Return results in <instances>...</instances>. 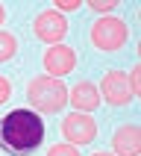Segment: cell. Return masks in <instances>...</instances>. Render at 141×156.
<instances>
[{
  "label": "cell",
  "mask_w": 141,
  "mask_h": 156,
  "mask_svg": "<svg viewBox=\"0 0 141 156\" xmlns=\"http://www.w3.org/2000/svg\"><path fill=\"white\" fill-rule=\"evenodd\" d=\"M15 53H18V41H15V35L6 33V30H0V62H9Z\"/></svg>",
  "instance_id": "10"
},
{
  "label": "cell",
  "mask_w": 141,
  "mask_h": 156,
  "mask_svg": "<svg viewBox=\"0 0 141 156\" xmlns=\"http://www.w3.org/2000/svg\"><path fill=\"white\" fill-rule=\"evenodd\" d=\"M97 91H100V100H106L112 106H126L132 100V91H129V83H126L123 71H109Z\"/></svg>",
  "instance_id": "6"
},
{
  "label": "cell",
  "mask_w": 141,
  "mask_h": 156,
  "mask_svg": "<svg viewBox=\"0 0 141 156\" xmlns=\"http://www.w3.org/2000/svg\"><path fill=\"white\" fill-rule=\"evenodd\" d=\"M91 44H94L97 50L103 53H115L121 50L123 44H126V38H129V27H126V21L118 15H103L97 18L94 27H91Z\"/></svg>",
  "instance_id": "3"
},
{
  "label": "cell",
  "mask_w": 141,
  "mask_h": 156,
  "mask_svg": "<svg viewBox=\"0 0 141 156\" xmlns=\"http://www.w3.org/2000/svg\"><path fill=\"white\" fill-rule=\"evenodd\" d=\"M62 136L74 147L77 144H88L97 136V121L88 118V115H82V112H70L68 118H62Z\"/></svg>",
  "instance_id": "4"
},
{
  "label": "cell",
  "mask_w": 141,
  "mask_h": 156,
  "mask_svg": "<svg viewBox=\"0 0 141 156\" xmlns=\"http://www.w3.org/2000/svg\"><path fill=\"white\" fill-rule=\"evenodd\" d=\"M44 133V118L21 106L0 121V147L9 156H29L41 147Z\"/></svg>",
  "instance_id": "1"
},
{
  "label": "cell",
  "mask_w": 141,
  "mask_h": 156,
  "mask_svg": "<svg viewBox=\"0 0 141 156\" xmlns=\"http://www.w3.org/2000/svg\"><path fill=\"white\" fill-rule=\"evenodd\" d=\"M68 100L74 106H77L79 112H94L97 106H100V91H97L94 83H88V80H82V83H77V86L68 91Z\"/></svg>",
  "instance_id": "9"
},
{
  "label": "cell",
  "mask_w": 141,
  "mask_h": 156,
  "mask_svg": "<svg viewBox=\"0 0 141 156\" xmlns=\"http://www.w3.org/2000/svg\"><path fill=\"white\" fill-rule=\"evenodd\" d=\"M56 6H59L62 12H77L82 3H79V0H56Z\"/></svg>",
  "instance_id": "15"
},
{
  "label": "cell",
  "mask_w": 141,
  "mask_h": 156,
  "mask_svg": "<svg viewBox=\"0 0 141 156\" xmlns=\"http://www.w3.org/2000/svg\"><path fill=\"white\" fill-rule=\"evenodd\" d=\"M3 21H6V9L0 6V24H3Z\"/></svg>",
  "instance_id": "16"
},
{
  "label": "cell",
  "mask_w": 141,
  "mask_h": 156,
  "mask_svg": "<svg viewBox=\"0 0 141 156\" xmlns=\"http://www.w3.org/2000/svg\"><path fill=\"white\" fill-rule=\"evenodd\" d=\"M33 33L41 38V41L47 44H59V38L65 33H68V24H65V18H62V12H56V9H47V12H38L33 21Z\"/></svg>",
  "instance_id": "7"
},
{
  "label": "cell",
  "mask_w": 141,
  "mask_h": 156,
  "mask_svg": "<svg viewBox=\"0 0 141 156\" xmlns=\"http://www.w3.org/2000/svg\"><path fill=\"white\" fill-rule=\"evenodd\" d=\"M94 156H112V153H94Z\"/></svg>",
  "instance_id": "17"
},
{
  "label": "cell",
  "mask_w": 141,
  "mask_h": 156,
  "mask_svg": "<svg viewBox=\"0 0 141 156\" xmlns=\"http://www.w3.org/2000/svg\"><path fill=\"white\" fill-rule=\"evenodd\" d=\"M112 156H138L141 153V130L135 124H123L112 133Z\"/></svg>",
  "instance_id": "8"
},
{
  "label": "cell",
  "mask_w": 141,
  "mask_h": 156,
  "mask_svg": "<svg viewBox=\"0 0 141 156\" xmlns=\"http://www.w3.org/2000/svg\"><path fill=\"white\" fill-rule=\"evenodd\" d=\"M9 97H12V83L6 77H0V103H6Z\"/></svg>",
  "instance_id": "14"
},
{
  "label": "cell",
  "mask_w": 141,
  "mask_h": 156,
  "mask_svg": "<svg viewBox=\"0 0 141 156\" xmlns=\"http://www.w3.org/2000/svg\"><path fill=\"white\" fill-rule=\"evenodd\" d=\"M88 6L94 9V12H103V15H109V12L118 6V0H88Z\"/></svg>",
  "instance_id": "13"
},
{
  "label": "cell",
  "mask_w": 141,
  "mask_h": 156,
  "mask_svg": "<svg viewBox=\"0 0 141 156\" xmlns=\"http://www.w3.org/2000/svg\"><path fill=\"white\" fill-rule=\"evenodd\" d=\"M126 83H129V91H132V97H135V94H141V65H135V68L129 71Z\"/></svg>",
  "instance_id": "11"
},
{
  "label": "cell",
  "mask_w": 141,
  "mask_h": 156,
  "mask_svg": "<svg viewBox=\"0 0 141 156\" xmlns=\"http://www.w3.org/2000/svg\"><path fill=\"white\" fill-rule=\"evenodd\" d=\"M26 100L33 103L35 115H53L68 103V88H65L62 80L44 74V77H35L26 86Z\"/></svg>",
  "instance_id": "2"
},
{
  "label": "cell",
  "mask_w": 141,
  "mask_h": 156,
  "mask_svg": "<svg viewBox=\"0 0 141 156\" xmlns=\"http://www.w3.org/2000/svg\"><path fill=\"white\" fill-rule=\"evenodd\" d=\"M47 156H79V150L74 147V144H53V147L47 150Z\"/></svg>",
  "instance_id": "12"
},
{
  "label": "cell",
  "mask_w": 141,
  "mask_h": 156,
  "mask_svg": "<svg viewBox=\"0 0 141 156\" xmlns=\"http://www.w3.org/2000/svg\"><path fill=\"white\" fill-rule=\"evenodd\" d=\"M77 68V50L68 47V44H53L44 50V71H47V77H65L70 71Z\"/></svg>",
  "instance_id": "5"
}]
</instances>
